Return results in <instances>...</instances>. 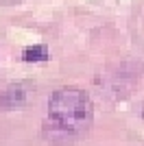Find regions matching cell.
Wrapping results in <instances>:
<instances>
[{
    "label": "cell",
    "instance_id": "obj_1",
    "mask_svg": "<svg viewBox=\"0 0 144 146\" xmlns=\"http://www.w3.org/2000/svg\"><path fill=\"white\" fill-rule=\"evenodd\" d=\"M94 105L85 90L61 87L48 98V124L50 133L59 137H79L92 127Z\"/></svg>",
    "mask_w": 144,
    "mask_h": 146
},
{
    "label": "cell",
    "instance_id": "obj_2",
    "mask_svg": "<svg viewBox=\"0 0 144 146\" xmlns=\"http://www.w3.org/2000/svg\"><path fill=\"white\" fill-rule=\"evenodd\" d=\"M33 87L29 83H11V85L2 90L0 94V111H9V109H20L29 103Z\"/></svg>",
    "mask_w": 144,
    "mask_h": 146
},
{
    "label": "cell",
    "instance_id": "obj_3",
    "mask_svg": "<svg viewBox=\"0 0 144 146\" xmlns=\"http://www.w3.org/2000/svg\"><path fill=\"white\" fill-rule=\"evenodd\" d=\"M50 59V50L44 44H35V46H26L22 50V61L24 63H39V61Z\"/></svg>",
    "mask_w": 144,
    "mask_h": 146
}]
</instances>
